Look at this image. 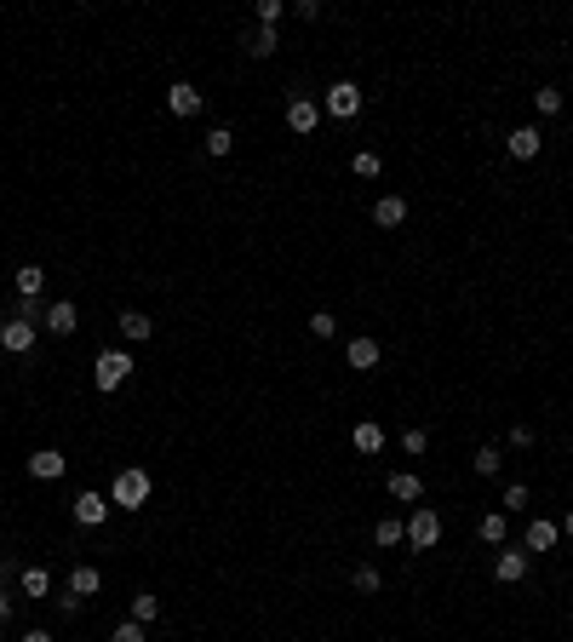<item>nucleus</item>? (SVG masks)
<instances>
[{"mask_svg":"<svg viewBox=\"0 0 573 642\" xmlns=\"http://www.w3.org/2000/svg\"><path fill=\"white\" fill-rule=\"evenodd\" d=\"M499 465H505V453H499L493 442H487V447H476V476H499Z\"/></svg>","mask_w":573,"mask_h":642,"instance_id":"cd10ccee","label":"nucleus"},{"mask_svg":"<svg viewBox=\"0 0 573 642\" xmlns=\"http://www.w3.org/2000/svg\"><path fill=\"white\" fill-rule=\"evenodd\" d=\"M41 327H46V333H58V338H69L81 327V310L69 305V298H58V305H46V321Z\"/></svg>","mask_w":573,"mask_h":642,"instance_id":"9b49d317","label":"nucleus"},{"mask_svg":"<svg viewBox=\"0 0 573 642\" xmlns=\"http://www.w3.org/2000/svg\"><path fill=\"white\" fill-rule=\"evenodd\" d=\"M109 511H115V505H109L97 488L75 493V522H81V528H104V516H109Z\"/></svg>","mask_w":573,"mask_h":642,"instance_id":"0eeeda50","label":"nucleus"},{"mask_svg":"<svg viewBox=\"0 0 573 642\" xmlns=\"http://www.w3.org/2000/svg\"><path fill=\"white\" fill-rule=\"evenodd\" d=\"M321 115L356 120L361 115V87H356V81H333V87H327V98H321Z\"/></svg>","mask_w":573,"mask_h":642,"instance_id":"7ed1b4c3","label":"nucleus"},{"mask_svg":"<svg viewBox=\"0 0 573 642\" xmlns=\"http://www.w3.org/2000/svg\"><path fill=\"white\" fill-rule=\"evenodd\" d=\"M12 602H18V597H12V591H0V625H12Z\"/></svg>","mask_w":573,"mask_h":642,"instance_id":"e433bc0d","label":"nucleus"},{"mask_svg":"<svg viewBox=\"0 0 573 642\" xmlns=\"http://www.w3.org/2000/svg\"><path fill=\"white\" fill-rule=\"evenodd\" d=\"M115 327H120V338H127V344H143V338L155 333L150 310H120V316H115Z\"/></svg>","mask_w":573,"mask_h":642,"instance_id":"ddd939ff","label":"nucleus"},{"mask_svg":"<svg viewBox=\"0 0 573 642\" xmlns=\"http://www.w3.org/2000/svg\"><path fill=\"white\" fill-rule=\"evenodd\" d=\"M505 442H510V447H533V425H510Z\"/></svg>","mask_w":573,"mask_h":642,"instance_id":"c9c22d12","label":"nucleus"},{"mask_svg":"<svg viewBox=\"0 0 573 642\" xmlns=\"http://www.w3.org/2000/svg\"><path fill=\"white\" fill-rule=\"evenodd\" d=\"M407 545L413 551H436V545H442V516H436L430 505H419V511L407 516Z\"/></svg>","mask_w":573,"mask_h":642,"instance_id":"20e7f679","label":"nucleus"},{"mask_svg":"<svg viewBox=\"0 0 573 642\" xmlns=\"http://www.w3.org/2000/svg\"><path fill=\"white\" fill-rule=\"evenodd\" d=\"M310 333H315V338H333V333H338L333 310H315V316H310Z\"/></svg>","mask_w":573,"mask_h":642,"instance_id":"72a5a7b5","label":"nucleus"},{"mask_svg":"<svg viewBox=\"0 0 573 642\" xmlns=\"http://www.w3.org/2000/svg\"><path fill=\"white\" fill-rule=\"evenodd\" d=\"M401 447H407V453H424V447H430V436H424L419 425H413L407 436H401Z\"/></svg>","mask_w":573,"mask_h":642,"instance_id":"f704fd0d","label":"nucleus"},{"mask_svg":"<svg viewBox=\"0 0 573 642\" xmlns=\"http://www.w3.org/2000/svg\"><path fill=\"white\" fill-rule=\"evenodd\" d=\"M505 534H510V516H505V511H487V516H482V539H487V545H505Z\"/></svg>","mask_w":573,"mask_h":642,"instance_id":"5701e85b","label":"nucleus"},{"mask_svg":"<svg viewBox=\"0 0 573 642\" xmlns=\"http://www.w3.org/2000/svg\"><path fill=\"white\" fill-rule=\"evenodd\" d=\"M287 127L298 132V138H310V132L321 127V104L315 98H287Z\"/></svg>","mask_w":573,"mask_h":642,"instance_id":"423d86ee","label":"nucleus"},{"mask_svg":"<svg viewBox=\"0 0 573 642\" xmlns=\"http://www.w3.org/2000/svg\"><path fill=\"white\" fill-rule=\"evenodd\" d=\"M373 539H379V545H401V539H407V522H396V516H379Z\"/></svg>","mask_w":573,"mask_h":642,"instance_id":"bb28decb","label":"nucleus"},{"mask_svg":"<svg viewBox=\"0 0 573 642\" xmlns=\"http://www.w3.org/2000/svg\"><path fill=\"white\" fill-rule=\"evenodd\" d=\"M345 361L356 373H373V367H379V338H350V344H345Z\"/></svg>","mask_w":573,"mask_h":642,"instance_id":"2eb2a0df","label":"nucleus"},{"mask_svg":"<svg viewBox=\"0 0 573 642\" xmlns=\"http://www.w3.org/2000/svg\"><path fill=\"white\" fill-rule=\"evenodd\" d=\"M109 642H150V625H138V620H120L115 631H109Z\"/></svg>","mask_w":573,"mask_h":642,"instance_id":"c85d7f7f","label":"nucleus"},{"mask_svg":"<svg viewBox=\"0 0 573 642\" xmlns=\"http://www.w3.org/2000/svg\"><path fill=\"white\" fill-rule=\"evenodd\" d=\"M132 367H138V361H132V350H97V361H92V384L97 391H120V384L132 379Z\"/></svg>","mask_w":573,"mask_h":642,"instance_id":"f03ea898","label":"nucleus"},{"mask_svg":"<svg viewBox=\"0 0 573 642\" xmlns=\"http://www.w3.org/2000/svg\"><path fill=\"white\" fill-rule=\"evenodd\" d=\"M201 92H195V81H173V87H166V109H173L178 120H190V115H201Z\"/></svg>","mask_w":573,"mask_h":642,"instance_id":"6e6552de","label":"nucleus"},{"mask_svg":"<svg viewBox=\"0 0 573 642\" xmlns=\"http://www.w3.org/2000/svg\"><path fill=\"white\" fill-rule=\"evenodd\" d=\"M12 287H18V298H41L46 270H41V264H18V270H12Z\"/></svg>","mask_w":573,"mask_h":642,"instance_id":"a211bd4d","label":"nucleus"},{"mask_svg":"<svg viewBox=\"0 0 573 642\" xmlns=\"http://www.w3.org/2000/svg\"><path fill=\"white\" fill-rule=\"evenodd\" d=\"M350 166H356V178H379V150H361Z\"/></svg>","mask_w":573,"mask_h":642,"instance_id":"473e14b6","label":"nucleus"},{"mask_svg":"<svg viewBox=\"0 0 573 642\" xmlns=\"http://www.w3.org/2000/svg\"><path fill=\"white\" fill-rule=\"evenodd\" d=\"M12 585V562H6V556H0V591H6Z\"/></svg>","mask_w":573,"mask_h":642,"instance_id":"58836bf2","label":"nucleus"},{"mask_svg":"<svg viewBox=\"0 0 573 642\" xmlns=\"http://www.w3.org/2000/svg\"><path fill=\"white\" fill-rule=\"evenodd\" d=\"M384 488H390V499H401V505H419L424 499V482L413 476V470H390Z\"/></svg>","mask_w":573,"mask_h":642,"instance_id":"4468645a","label":"nucleus"},{"mask_svg":"<svg viewBox=\"0 0 573 642\" xmlns=\"http://www.w3.org/2000/svg\"><path fill=\"white\" fill-rule=\"evenodd\" d=\"M241 46H247V58H270L275 46H282V35H275V29H264V23H259V29H247V35H241Z\"/></svg>","mask_w":573,"mask_h":642,"instance_id":"412c9836","label":"nucleus"},{"mask_svg":"<svg viewBox=\"0 0 573 642\" xmlns=\"http://www.w3.org/2000/svg\"><path fill=\"white\" fill-rule=\"evenodd\" d=\"M539 143H545V132H539V127H516V132L505 138V150L516 155V161H533V155H539Z\"/></svg>","mask_w":573,"mask_h":642,"instance_id":"dca6fc26","label":"nucleus"},{"mask_svg":"<svg viewBox=\"0 0 573 642\" xmlns=\"http://www.w3.org/2000/svg\"><path fill=\"white\" fill-rule=\"evenodd\" d=\"M533 109H539V115H562V92H556V87H539V92H533Z\"/></svg>","mask_w":573,"mask_h":642,"instance_id":"7c9ffc66","label":"nucleus"},{"mask_svg":"<svg viewBox=\"0 0 573 642\" xmlns=\"http://www.w3.org/2000/svg\"><path fill=\"white\" fill-rule=\"evenodd\" d=\"M69 591H75L81 602H87V597H97V591H104V568H92V562H75V568H69Z\"/></svg>","mask_w":573,"mask_h":642,"instance_id":"f8f14e48","label":"nucleus"},{"mask_svg":"<svg viewBox=\"0 0 573 642\" xmlns=\"http://www.w3.org/2000/svg\"><path fill=\"white\" fill-rule=\"evenodd\" d=\"M35 338H41V327H35V321H18V316L0 321V350H12V356H29Z\"/></svg>","mask_w":573,"mask_h":642,"instance_id":"39448f33","label":"nucleus"},{"mask_svg":"<svg viewBox=\"0 0 573 642\" xmlns=\"http://www.w3.org/2000/svg\"><path fill=\"white\" fill-rule=\"evenodd\" d=\"M350 585H356V591H361V597H373V591H379V585H384V574H379V568H373V562H361V568H356V574H350Z\"/></svg>","mask_w":573,"mask_h":642,"instance_id":"393cba45","label":"nucleus"},{"mask_svg":"<svg viewBox=\"0 0 573 642\" xmlns=\"http://www.w3.org/2000/svg\"><path fill=\"white\" fill-rule=\"evenodd\" d=\"M109 505H120V511H143V505H150V470H143V465L115 470V482H109Z\"/></svg>","mask_w":573,"mask_h":642,"instance_id":"f257e3e1","label":"nucleus"},{"mask_svg":"<svg viewBox=\"0 0 573 642\" xmlns=\"http://www.w3.org/2000/svg\"><path fill=\"white\" fill-rule=\"evenodd\" d=\"M18 591H23V597H46V591H52V574H46V568H23Z\"/></svg>","mask_w":573,"mask_h":642,"instance_id":"4be33fe9","label":"nucleus"},{"mask_svg":"<svg viewBox=\"0 0 573 642\" xmlns=\"http://www.w3.org/2000/svg\"><path fill=\"white\" fill-rule=\"evenodd\" d=\"M252 12H259V23H264V29H275V23H282V0H259V6H252Z\"/></svg>","mask_w":573,"mask_h":642,"instance_id":"2f4dec72","label":"nucleus"},{"mask_svg":"<svg viewBox=\"0 0 573 642\" xmlns=\"http://www.w3.org/2000/svg\"><path fill=\"white\" fill-rule=\"evenodd\" d=\"M401 218H407V201H401V196H379V201H373V224H379V229H396Z\"/></svg>","mask_w":573,"mask_h":642,"instance_id":"aec40b11","label":"nucleus"},{"mask_svg":"<svg viewBox=\"0 0 573 642\" xmlns=\"http://www.w3.org/2000/svg\"><path fill=\"white\" fill-rule=\"evenodd\" d=\"M493 579L499 585H522V579H528V551H499L493 556Z\"/></svg>","mask_w":573,"mask_h":642,"instance_id":"9d476101","label":"nucleus"},{"mask_svg":"<svg viewBox=\"0 0 573 642\" xmlns=\"http://www.w3.org/2000/svg\"><path fill=\"white\" fill-rule=\"evenodd\" d=\"M499 511H528V488H522V482H505V493H499Z\"/></svg>","mask_w":573,"mask_h":642,"instance_id":"a878e982","label":"nucleus"},{"mask_svg":"<svg viewBox=\"0 0 573 642\" xmlns=\"http://www.w3.org/2000/svg\"><path fill=\"white\" fill-rule=\"evenodd\" d=\"M229 150H236V132H229V127H213V132H206V155H229Z\"/></svg>","mask_w":573,"mask_h":642,"instance_id":"c756f323","label":"nucleus"},{"mask_svg":"<svg viewBox=\"0 0 573 642\" xmlns=\"http://www.w3.org/2000/svg\"><path fill=\"white\" fill-rule=\"evenodd\" d=\"M155 614H161V597H150V591H138V597H132V614L127 620H138V625H150Z\"/></svg>","mask_w":573,"mask_h":642,"instance_id":"b1692460","label":"nucleus"},{"mask_svg":"<svg viewBox=\"0 0 573 642\" xmlns=\"http://www.w3.org/2000/svg\"><path fill=\"white\" fill-rule=\"evenodd\" d=\"M64 470H69V459L58 453V447H35V453H29V476L35 482H58Z\"/></svg>","mask_w":573,"mask_h":642,"instance_id":"1a4fd4ad","label":"nucleus"},{"mask_svg":"<svg viewBox=\"0 0 573 642\" xmlns=\"http://www.w3.org/2000/svg\"><path fill=\"white\" fill-rule=\"evenodd\" d=\"M350 442H356V453H384V425L379 419H361V425L350 430Z\"/></svg>","mask_w":573,"mask_h":642,"instance_id":"6ab92c4d","label":"nucleus"},{"mask_svg":"<svg viewBox=\"0 0 573 642\" xmlns=\"http://www.w3.org/2000/svg\"><path fill=\"white\" fill-rule=\"evenodd\" d=\"M562 534H568V539H573V511H568V516H562Z\"/></svg>","mask_w":573,"mask_h":642,"instance_id":"ea45409f","label":"nucleus"},{"mask_svg":"<svg viewBox=\"0 0 573 642\" xmlns=\"http://www.w3.org/2000/svg\"><path fill=\"white\" fill-rule=\"evenodd\" d=\"M18 642H52V631H41V625H35V631H23Z\"/></svg>","mask_w":573,"mask_h":642,"instance_id":"4c0bfd02","label":"nucleus"},{"mask_svg":"<svg viewBox=\"0 0 573 642\" xmlns=\"http://www.w3.org/2000/svg\"><path fill=\"white\" fill-rule=\"evenodd\" d=\"M556 539H562V528H556V522H545V516H533V522H528V534H522V551H551Z\"/></svg>","mask_w":573,"mask_h":642,"instance_id":"f3484780","label":"nucleus"}]
</instances>
